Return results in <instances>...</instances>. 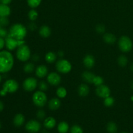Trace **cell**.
<instances>
[{"label":"cell","instance_id":"obj_11","mask_svg":"<svg viewBox=\"0 0 133 133\" xmlns=\"http://www.w3.org/2000/svg\"><path fill=\"white\" fill-rule=\"evenodd\" d=\"M96 93L98 97L105 99L110 96V90L107 85L101 84L99 87H97L96 89Z\"/></svg>","mask_w":133,"mask_h":133},{"label":"cell","instance_id":"obj_39","mask_svg":"<svg viewBox=\"0 0 133 133\" xmlns=\"http://www.w3.org/2000/svg\"><path fill=\"white\" fill-rule=\"evenodd\" d=\"M5 40L4 38L0 37V51L2 50L3 48L5 47Z\"/></svg>","mask_w":133,"mask_h":133},{"label":"cell","instance_id":"obj_6","mask_svg":"<svg viewBox=\"0 0 133 133\" xmlns=\"http://www.w3.org/2000/svg\"><path fill=\"white\" fill-rule=\"evenodd\" d=\"M118 47L122 52L128 53L132 48V40L127 36H121L118 40Z\"/></svg>","mask_w":133,"mask_h":133},{"label":"cell","instance_id":"obj_23","mask_svg":"<svg viewBox=\"0 0 133 133\" xmlns=\"http://www.w3.org/2000/svg\"><path fill=\"white\" fill-rule=\"evenodd\" d=\"M57 129L59 133H66L69 130V125L66 122H61L58 123Z\"/></svg>","mask_w":133,"mask_h":133},{"label":"cell","instance_id":"obj_33","mask_svg":"<svg viewBox=\"0 0 133 133\" xmlns=\"http://www.w3.org/2000/svg\"><path fill=\"white\" fill-rule=\"evenodd\" d=\"M38 87L40 90L42 91V92H45L48 89V84L44 81H42L39 82V83L38 84Z\"/></svg>","mask_w":133,"mask_h":133},{"label":"cell","instance_id":"obj_32","mask_svg":"<svg viewBox=\"0 0 133 133\" xmlns=\"http://www.w3.org/2000/svg\"><path fill=\"white\" fill-rule=\"evenodd\" d=\"M104 80L101 76H98V75H96L94 79L93 84L96 87H99V86L103 84Z\"/></svg>","mask_w":133,"mask_h":133},{"label":"cell","instance_id":"obj_36","mask_svg":"<svg viewBox=\"0 0 133 133\" xmlns=\"http://www.w3.org/2000/svg\"><path fill=\"white\" fill-rule=\"evenodd\" d=\"M9 32H7L5 27H3L0 25V37L6 38Z\"/></svg>","mask_w":133,"mask_h":133},{"label":"cell","instance_id":"obj_20","mask_svg":"<svg viewBox=\"0 0 133 133\" xmlns=\"http://www.w3.org/2000/svg\"><path fill=\"white\" fill-rule=\"evenodd\" d=\"M51 34V30L48 26L43 25L39 29V35L43 38H48Z\"/></svg>","mask_w":133,"mask_h":133},{"label":"cell","instance_id":"obj_31","mask_svg":"<svg viewBox=\"0 0 133 133\" xmlns=\"http://www.w3.org/2000/svg\"><path fill=\"white\" fill-rule=\"evenodd\" d=\"M114 104V99L111 96H109V97H106L104 99V105L107 107H112Z\"/></svg>","mask_w":133,"mask_h":133},{"label":"cell","instance_id":"obj_8","mask_svg":"<svg viewBox=\"0 0 133 133\" xmlns=\"http://www.w3.org/2000/svg\"><path fill=\"white\" fill-rule=\"evenodd\" d=\"M56 69L61 74H68L72 69L71 64L66 59H60L56 63Z\"/></svg>","mask_w":133,"mask_h":133},{"label":"cell","instance_id":"obj_18","mask_svg":"<svg viewBox=\"0 0 133 133\" xmlns=\"http://www.w3.org/2000/svg\"><path fill=\"white\" fill-rule=\"evenodd\" d=\"M90 92V88L87 84H81L78 88V94L81 97H86Z\"/></svg>","mask_w":133,"mask_h":133},{"label":"cell","instance_id":"obj_16","mask_svg":"<svg viewBox=\"0 0 133 133\" xmlns=\"http://www.w3.org/2000/svg\"><path fill=\"white\" fill-rule=\"evenodd\" d=\"M56 122L55 119L53 117H48L44 119V127L48 129H53L56 126Z\"/></svg>","mask_w":133,"mask_h":133},{"label":"cell","instance_id":"obj_5","mask_svg":"<svg viewBox=\"0 0 133 133\" xmlns=\"http://www.w3.org/2000/svg\"><path fill=\"white\" fill-rule=\"evenodd\" d=\"M32 102L38 107H43L45 106L48 101L46 94L41 90L36 91L32 95Z\"/></svg>","mask_w":133,"mask_h":133},{"label":"cell","instance_id":"obj_46","mask_svg":"<svg viewBox=\"0 0 133 133\" xmlns=\"http://www.w3.org/2000/svg\"><path fill=\"white\" fill-rule=\"evenodd\" d=\"M1 80H2V77H1V74H0V83L1 82Z\"/></svg>","mask_w":133,"mask_h":133},{"label":"cell","instance_id":"obj_14","mask_svg":"<svg viewBox=\"0 0 133 133\" xmlns=\"http://www.w3.org/2000/svg\"><path fill=\"white\" fill-rule=\"evenodd\" d=\"M83 64L87 68H92L95 64L94 57L92 55H87L83 59Z\"/></svg>","mask_w":133,"mask_h":133},{"label":"cell","instance_id":"obj_30","mask_svg":"<svg viewBox=\"0 0 133 133\" xmlns=\"http://www.w3.org/2000/svg\"><path fill=\"white\" fill-rule=\"evenodd\" d=\"M42 0H27V4L32 9L38 7L40 5Z\"/></svg>","mask_w":133,"mask_h":133},{"label":"cell","instance_id":"obj_37","mask_svg":"<svg viewBox=\"0 0 133 133\" xmlns=\"http://www.w3.org/2000/svg\"><path fill=\"white\" fill-rule=\"evenodd\" d=\"M36 116L37 118H38L39 119H43L44 118H45V112L44 110H39L37 112V114H36Z\"/></svg>","mask_w":133,"mask_h":133},{"label":"cell","instance_id":"obj_24","mask_svg":"<svg viewBox=\"0 0 133 133\" xmlns=\"http://www.w3.org/2000/svg\"><path fill=\"white\" fill-rule=\"evenodd\" d=\"M45 60L48 63H53L57 60V55L55 53H53V52H48L45 56Z\"/></svg>","mask_w":133,"mask_h":133},{"label":"cell","instance_id":"obj_25","mask_svg":"<svg viewBox=\"0 0 133 133\" xmlns=\"http://www.w3.org/2000/svg\"><path fill=\"white\" fill-rule=\"evenodd\" d=\"M35 70V65L32 62H27L23 66V71L26 74H31Z\"/></svg>","mask_w":133,"mask_h":133},{"label":"cell","instance_id":"obj_38","mask_svg":"<svg viewBox=\"0 0 133 133\" xmlns=\"http://www.w3.org/2000/svg\"><path fill=\"white\" fill-rule=\"evenodd\" d=\"M96 30L97 32H99V33H103V32H105V27L103 25L99 24L96 26Z\"/></svg>","mask_w":133,"mask_h":133},{"label":"cell","instance_id":"obj_29","mask_svg":"<svg viewBox=\"0 0 133 133\" xmlns=\"http://www.w3.org/2000/svg\"><path fill=\"white\" fill-rule=\"evenodd\" d=\"M38 14L36 10L31 9V10H29L28 13V18L30 20L32 21V22H35L38 18Z\"/></svg>","mask_w":133,"mask_h":133},{"label":"cell","instance_id":"obj_27","mask_svg":"<svg viewBox=\"0 0 133 133\" xmlns=\"http://www.w3.org/2000/svg\"><path fill=\"white\" fill-rule=\"evenodd\" d=\"M56 94H57V96L59 98H64L67 96V90H66V89L64 87H58L57 88Z\"/></svg>","mask_w":133,"mask_h":133},{"label":"cell","instance_id":"obj_19","mask_svg":"<svg viewBox=\"0 0 133 133\" xmlns=\"http://www.w3.org/2000/svg\"><path fill=\"white\" fill-rule=\"evenodd\" d=\"M10 8L9 5L0 4V17H8L10 14Z\"/></svg>","mask_w":133,"mask_h":133},{"label":"cell","instance_id":"obj_3","mask_svg":"<svg viewBox=\"0 0 133 133\" xmlns=\"http://www.w3.org/2000/svg\"><path fill=\"white\" fill-rule=\"evenodd\" d=\"M19 88L18 82L14 79H8L4 83L3 88L0 90V96H5L7 94H13Z\"/></svg>","mask_w":133,"mask_h":133},{"label":"cell","instance_id":"obj_43","mask_svg":"<svg viewBox=\"0 0 133 133\" xmlns=\"http://www.w3.org/2000/svg\"><path fill=\"white\" fill-rule=\"evenodd\" d=\"M4 109V105L1 101H0V112L2 111Z\"/></svg>","mask_w":133,"mask_h":133},{"label":"cell","instance_id":"obj_34","mask_svg":"<svg viewBox=\"0 0 133 133\" xmlns=\"http://www.w3.org/2000/svg\"><path fill=\"white\" fill-rule=\"evenodd\" d=\"M70 133H83V130L80 126L75 125L71 128Z\"/></svg>","mask_w":133,"mask_h":133},{"label":"cell","instance_id":"obj_4","mask_svg":"<svg viewBox=\"0 0 133 133\" xmlns=\"http://www.w3.org/2000/svg\"><path fill=\"white\" fill-rule=\"evenodd\" d=\"M16 57L22 62H26L31 58V50L25 44L18 47L16 51Z\"/></svg>","mask_w":133,"mask_h":133},{"label":"cell","instance_id":"obj_10","mask_svg":"<svg viewBox=\"0 0 133 133\" xmlns=\"http://www.w3.org/2000/svg\"><path fill=\"white\" fill-rule=\"evenodd\" d=\"M25 129L31 133H36L41 129V124L38 121L32 119L26 123Z\"/></svg>","mask_w":133,"mask_h":133},{"label":"cell","instance_id":"obj_40","mask_svg":"<svg viewBox=\"0 0 133 133\" xmlns=\"http://www.w3.org/2000/svg\"><path fill=\"white\" fill-rule=\"evenodd\" d=\"M12 0H0V2L2 4H4V5H9L11 3Z\"/></svg>","mask_w":133,"mask_h":133},{"label":"cell","instance_id":"obj_44","mask_svg":"<svg viewBox=\"0 0 133 133\" xmlns=\"http://www.w3.org/2000/svg\"><path fill=\"white\" fill-rule=\"evenodd\" d=\"M58 55L59 56V57H63V55H64V53H63V51H60L59 52H58Z\"/></svg>","mask_w":133,"mask_h":133},{"label":"cell","instance_id":"obj_1","mask_svg":"<svg viewBox=\"0 0 133 133\" xmlns=\"http://www.w3.org/2000/svg\"><path fill=\"white\" fill-rule=\"evenodd\" d=\"M14 57L9 51H0V74H6L14 66Z\"/></svg>","mask_w":133,"mask_h":133},{"label":"cell","instance_id":"obj_12","mask_svg":"<svg viewBox=\"0 0 133 133\" xmlns=\"http://www.w3.org/2000/svg\"><path fill=\"white\" fill-rule=\"evenodd\" d=\"M47 81L52 86H57L61 83V77L59 74L56 72H51L48 74L47 77Z\"/></svg>","mask_w":133,"mask_h":133},{"label":"cell","instance_id":"obj_7","mask_svg":"<svg viewBox=\"0 0 133 133\" xmlns=\"http://www.w3.org/2000/svg\"><path fill=\"white\" fill-rule=\"evenodd\" d=\"M5 46H6V49L9 51H12L14 50L15 49L18 48L20 45L25 44L24 40H18L14 38L11 37L9 36V35H7L6 38H5Z\"/></svg>","mask_w":133,"mask_h":133},{"label":"cell","instance_id":"obj_17","mask_svg":"<svg viewBox=\"0 0 133 133\" xmlns=\"http://www.w3.org/2000/svg\"><path fill=\"white\" fill-rule=\"evenodd\" d=\"M95 77H96V75L94 74L93 73L90 72V71H84L82 74V78H83V80L87 83H90V84L93 83Z\"/></svg>","mask_w":133,"mask_h":133},{"label":"cell","instance_id":"obj_47","mask_svg":"<svg viewBox=\"0 0 133 133\" xmlns=\"http://www.w3.org/2000/svg\"><path fill=\"white\" fill-rule=\"evenodd\" d=\"M131 88L133 89V81L132 82V83H131Z\"/></svg>","mask_w":133,"mask_h":133},{"label":"cell","instance_id":"obj_28","mask_svg":"<svg viewBox=\"0 0 133 133\" xmlns=\"http://www.w3.org/2000/svg\"><path fill=\"white\" fill-rule=\"evenodd\" d=\"M118 63L121 67H125L128 63V58L125 55H120L118 58Z\"/></svg>","mask_w":133,"mask_h":133},{"label":"cell","instance_id":"obj_13","mask_svg":"<svg viewBox=\"0 0 133 133\" xmlns=\"http://www.w3.org/2000/svg\"><path fill=\"white\" fill-rule=\"evenodd\" d=\"M48 73V69L45 65H40L35 70V74L38 78H44L47 76Z\"/></svg>","mask_w":133,"mask_h":133},{"label":"cell","instance_id":"obj_35","mask_svg":"<svg viewBox=\"0 0 133 133\" xmlns=\"http://www.w3.org/2000/svg\"><path fill=\"white\" fill-rule=\"evenodd\" d=\"M9 24V20L7 17H0V25L5 27Z\"/></svg>","mask_w":133,"mask_h":133},{"label":"cell","instance_id":"obj_9","mask_svg":"<svg viewBox=\"0 0 133 133\" xmlns=\"http://www.w3.org/2000/svg\"><path fill=\"white\" fill-rule=\"evenodd\" d=\"M38 87V81L35 78L29 77L24 80L23 83V88L27 92H32Z\"/></svg>","mask_w":133,"mask_h":133},{"label":"cell","instance_id":"obj_41","mask_svg":"<svg viewBox=\"0 0 133 133\" xmlns=\"http://www.w3.org/2000/svg\"><path fill=\"white\" fill-rule=\"evenodd\" d=\"M39 58H40V57L38 55H34L33 57H32V60L35 62H38L39 61Z\"/></svg>","mask_w":133,"mask_h":133},{"label":"cell","instance_id":"obj_15","mask_svg":"<svg viewBox=\"0 0 133 133\" xmlns=\"http://www.w3.org/2000/svg\"><path fill=\"white\" fill-rule=\"evenodd\" d=\"M61 105V102L60 99L57 97H54L52 98L51 99L49 100L48 102V107L50 110H56L60 108Z\"/></svg>","mask_w":133,"mask_h":133},{"label":"cell","instance_id":"obj_42","mask_svg":"<svg viewBox=\"0 0 133 133\" xmlns=\"http://www.w3.org/2000/svg\"><path fill=\"white\" fill-rule=\"evenodd\" d=\"M29 28H30V29H31L32 31H34L35 29H36V26L35 25V23H31V24H29Z\"/></svg>","mask_w":133,"mask_h":133},{"label":"cell","instance_id":"obj_26","mask_svg":"<svg viewBox=\"0 0 133 133\" xmlns=\"http://www.w3.org/2000/svg\"><path fill=\"white\" fill-rule=\"evenodd\" d=\"M107 130L109 133H116L118 131V127L114 122H110L107 125Z\"/></svg>","mask_w":133,"mask_h":133},{"label":"cell","instance_id":"obj_48","mask_svg":"<svg viewBox=\"0 0 133 133\" xmlns=\"http://www.w3.org/2000/svg\"><path fill=\"white\" fill-rule=\"evenodd\" d=\"M1 122H0V129H1Z\"/></svg>","mask_w":133,"mask_h":133},{"label":"cell","instance_id":"obj_21","mask_svg":"<svg viewBox=\"0 0 133 133\" xmlns=\"http://www.w3.org/2000/svg\"><path fill=\"white\" fill-rule=\"evenodd\" d=\"M25 122V117L23 114H18L14 116L13 119V123L14 125L16 127H20Z\"/></svg>","mask_w":133,"mask_h":133},{"label":"cell","instance_id":"obj_2","mask_svg":"<svg viewBox=\"0 0 133 133\" xmlns=\"http://www.w3.org/2000/svg\"><path fill=\"white\" fill-rule=\"evenodd\" d=\"M27 29L22 23H15L10 27L8 35L18 40H24L27 35Z\"/></svg>","mask_w":133,"mask_h":133},{"label":"cell","instance_id":"obj_49","mask_svg":"<svg viewBox=\"0 0 133 133\" xmlns=\"http://www.w3.org/2000/svg\"><path fill=\"white\" fill-rule=\"evenodd\" d=\"M121 133H127V132H121Z\"/></svg>","mask_w":133,"mask_h":133},{"label":"cell","instance_id":"obj_22","mask_svg":"<svg viewBox=\"0 0 133 133\" xmlns=\"http://www.w3.org/2000/svg\"><path fill=\"white\" fill-rule=\"evenodd\" d=\"M103 40L109 44H113L116 41V37L112 33H105L103 35Z\"/></svg>","mask_w":133,"mask_h":133},{"label":"cell","instance_id":"obj_45","mask_svg":"<svg viewBox=\"0 0 133 133\" xmlns=\"http://www.w3.org/2000/svg\"><path fill=\"white\" fill-rule=\"evenodd\" d=\"M131 71H133V63L131 64Z\"/></svg>","mask_w":133,"mask_h":133}]
</instances>
